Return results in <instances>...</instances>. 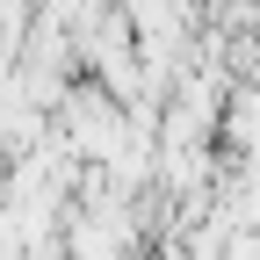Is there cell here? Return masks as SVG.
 <instances>
[{
  "label": "cell",
  "instance_id": "6da1fadb",
  "mask_svg": "<svg viewBox=\"0 0 260 260\" xmlns=\"http://www.w3.org/2000/svg\"><path fill=\"white\" fill-rule=\"evenodd\" d=\"M22 29H29V0H0V58L22 51Z\"/></svg>",
  "mask_w": 260,
  "mask_h": 260
}]
</instances>
